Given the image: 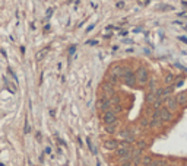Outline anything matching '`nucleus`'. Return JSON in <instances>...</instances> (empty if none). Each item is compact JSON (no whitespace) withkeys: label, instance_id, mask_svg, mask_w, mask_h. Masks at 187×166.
Wrapping results in <instances>:
<instances>
[{"label":"nucleus","instance_id":"1","mask_svg":"<svg viewBox=\"0 0 187 166\" xmlns=\"http://www.w3.org/2000/svg\"><path fill=\"white\" fill-rule=\"evenodd\" d=\"M162 122H164V121H162V118H161V108H155L151 120H149V127L156 128V127L162 125Z\"/></svg>","mask_w":187,"mask_h":166},{"label":"nucleus","instance_id":"2","mask_svg":"<svg viewBox=\"0 0 187 166\" xmlns=\"http://www.w3.org/2000/svg\"><path fill=\"white\" fill-rule=\"evenodd\" d=\"M136 80H138L139 85L148 83V82H149V71H148L145 67L138 69V71H136Z\"/></svg>","mask_w":187,"mask_h":166},{"label":"nucleus","instance_id":"3","mask_svg":"<svg viewBox=\"0 0 187 166\" xmlns=\"http://www.w3.org/2000/svg\"><path fill=\"white\" fill-rule=\"evenodd\" d=\"M164 102L170 111H176L178 108V101H177V96H171V95H167L164 98Z\"/></svg>","mask_w":187,"mask_h":166},{"label":"nucleus","instance_id":"4","mask_svg":"<svg viewBox=\"0 0 187 166\" xmlns=\"http://www.w3.org/2000/svg\"><path fill=\"white\" fill-rule=\"evenodd\" d=\"M123 82L126 83L127 86H133L136 82H138V80H136V74L132 73L130 70H126L124 74H123Z\"/></svg>","mask_w":187,"mask_h":166},{"label":"nucleus","instance_id":"5","mask_svg":"<svg viewBox=\"0 0 187 166\" xmlns=\"http://www.w3.org/2000/svg\"><path fill=\"white\" fill-rule=\"evenodd\" d=\"M104 124L107 125V124H114V122H117V115H116V111H111V109H108V111H105L104 112Z\"/></svg>","mask_w":187,"mask_h":166},{"label":"nucleus","instance_id":"6","mask_svg":"<svg viewBox=\"0 0 187 166\" xmlns=\"http://www.w3.org/2000/svg\"><path fill=\"white\" fill-rule=\"evenodd\" d=\"M110 106H111V101L107 98V96H104V98H101L98 101V108L101 109V111H108L110 109Z\"/></svg>","mask_w":187,"mask_h":166},{"label":"nucleus","instance_id":"7","mask_svg":"<svg viewBox=\"0 0 187 166\" xmlns=\"http://www.w3.org/2000/svg\"><path fill=\"white\" fill-rule=\"evenodd\" d=\"M161 118L164 122H170L172 120V111H170L168 108H161Z\"/></svg>","mask_w":187,"mask_h":166},{"label":"nucleus","instance_id":"8","mask_svg":"<svg viewBox=\"0 0 187 166\" xmlns=\"http://www.w3.org/2000/svg\"><path fill=\"white\" fill-rule=\"evenodd\" d=\"M120 136H121V138H124L126 142H134V133L132 131V130H123L121 133H120Z\"/></svg>","mask_w":187,"mask_h":166},{"label":"nucleus","instance_id":"9","mask_svg":"<svg viewBox=\"0 0 187 166\" xmlns=\"http://www.w3.org/2000/svg\"><path fill=\"white\" fill-rule=\"evenodd\" d=\"M104 147L108 149V150H116L118 147V143L116 142V140H107V142L104 143Z\"/></svg>","mask_w":187,"mask_h":166},{"label":"nucleus","instance_id":"10","mask_svg":"<svg viewBox=\"0 0 187 166\" xmlns=\"http://www.w3.org/2000/svg\"><path fill=\"white\" fill-rule=\"evenodd\" d=\"M116 130H117V122H114V124H107V125H105V131L110 133V134L116 133Z\"/></svg>","mask_w":187,"mask_h":166},{"label":"nucleus","instance_id":"11","mask_svg":"<svg viewBox=\"0 0 187 166\" xmlns=\"http://www.w3.org/2000/svg\"><path fill=\"white\" fill-rule=\"evenodd\" d=\"M177 101H178V105H186L187 104V95L186 93L177 95Z\"/></svg>","mask_w":187,"mask_h":166},{"label":"nucleus","instance_id":"12","mask_svg":"<svg viewBox=\"0 0 187 166\" xmlns=\"http://www.w3.org/2000/svg\"><path fill=\"white\" fill-rule=\"evenodd\" d=\"M102 89H104L107 93H113V85H111V83H104V85H102Z\"/></svg>","mask_w":187,"mask_h":166},{"label":"nucleus","instance_id":"13","mask_svg":"<svg viewBox=\"0 0 187 166\" xmlns=\"http://www.w3.org/2000/svg\"><path fill=\"white\" fill-rule=\"evenodd\" d=\"M151 163H152V157H149V156L142 157V166H148V165H151Z\"/></svg>","mask_w":187,"mask_h":166},{"label":"nucleus","instance_id":"14","mask_svg":"<svg viewBox=\"0 0 187 166\" xmlns=\"http://www.w3.org/2000/svg\"><path fill=\"white\" fill-rule=\"evenodd\" d=\"M174 80H176V77H174L172 74H167V76H165V83H167V85H172Z\"/></svg>","mask_w":187,"mask_h":166},{"label":"nucleus","instance_id":"15","mask_svg":"<svg viewBox=\"0 0 187 166\" xmlns=\"http://www.w3.org/2000/svg\"><path fill=\"white\" fill-rule=\"evenodd\" d=\"M47 51H48V48H44L43 51H40V53L37 54V57H35V58H37V61H40V60H41V58H43V57L47 54Z\"/></svg>","mask_w":187,"mask_h":166},{"label":"nucleus","instance_id":"16","mask_svg":"<svg viewBox=\"0 0 187 166\" xmlns=\"http://www.w3.org/2000/svg\"><path fill=\"white\" fill-rule=\"evenodd\" d=\"M86 143H88V147H89L91 153H94V155H95V153H96V149L92 146V143H91V138H86Z\"/></svg>","mask_w":187,"mask_h":166},{"label":"nucleus","instance_id":"17","mask_svg":"<svg viewBox=\"0 0 187 166\" xmlns=\"http://www.w3.org/2000/svg\"><path fill=\"white\" fill-rule=\"evenodd\" d=\"M25 133H29V122L25 121Z\"/></svg>","mask_w":187,"mask_h":166},{"label":"nucleus","instance_id":"18","mask_svg":"<svg viewBox=\"0 0 187 166\" xmlns=\"http://www.w3.org/2000/svg\"><path fill=\"white\" fill-rule=\"evenodd\" d=\"M45 153H47V155H50V153H51V149H50V147H45Z\"/></svg>","mask_w":187,"mask_h":166},{"label":"nucleus","instance_id":"19","mask_svg":"<svg viewBox=\"0 0 187 166\" xmlns=\"http://www.w3.org/2000/svg\"><path fill=\"white\" fill-rule=\"evenodd\" d=\"M75 50H76V47H75V45H73V47L70 48V54H73V53H75Z\"/></svg>","mask_w":187,"mask_h":166},{"label":"nucleus","instance_id":"20","mask_svg":"<svg viewBox=\"0 0 187 166\" xmlns=\"http://www.w3.org/2000/svg\"><path fill=\"white\" fill-rule=\"evenodd\" d=\"M180 40H181V41H184V42L187 44V40H186V36H181V38H180Z\"/></svg>","mask_w":187,"mask_h":166}]
</instances>
